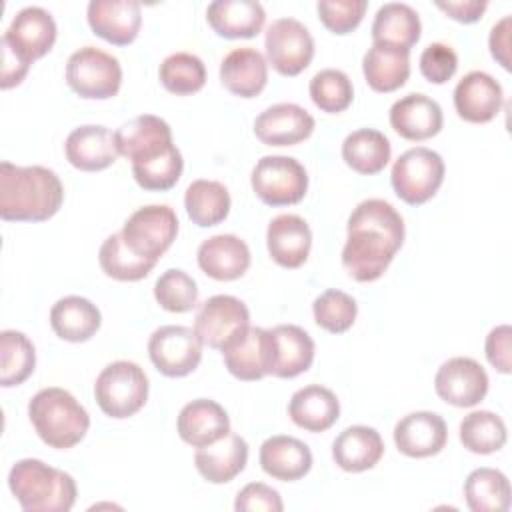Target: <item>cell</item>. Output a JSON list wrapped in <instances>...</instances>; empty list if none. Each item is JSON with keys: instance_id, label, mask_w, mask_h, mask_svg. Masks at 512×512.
<instances>
[{"instance_id": "ee69618b", "label": "cell", "mask_w": 512, "mask_h": 512, "mask_svg": "<svg viewBox=\"0 0 512 512\" xmlns=\"http://www.w3.org/2000/svg\"><path fill=\"white\" fill-rule=\"evenodd\" d=\"M312 102L328 114H338L352 104L354 88L346 72L338 68H324L316 72L308 86Z\"/></svg>"}, {"instance_id": "e575fe53", "label": "cell", "mask_w": 512, "mask_h": 512, "mask_svg": "<svg viewBox=\"0 0 512 512\" xmlns=\"http://www.w3.org/2000/svg\"><path fill=\"white\" fill-rule=\"evenodd\" d=\"M420 16L406 2H386L376 10L372 22V40L410 50L420 40Z\"/></svg>"}, {"instance_id": "52a82bcc", "label": "cell", "mask_w": 512, "mask_h": 512, "mask_svg": "<svg viewBox=\"0 0 512 512\" xmlns=\"http://www.w3.org/2000/svg\"><path fill=\"white\" fill-rule=\"evenodd\" d=\"M66 82L80 98L108 100L120 90L122 66L116 56L96 46H84L70 54Z\"/></svg>"}, {"instance_id": "d6a6232c", "label": "cell", "mask_w": 512, "mask_h": 512, "mask_svg": "<svg viewBox=\"0 0 512 512\" xmlns=\"http://www.w3.org/2000/svg\"><path fill=\"white\" fill-rule=\"evenodd\" d=\"M288 414L296 426L308 432H324L338 420L340 402L330 388L308 384L292 394Z\"/></svg>"}, {"instance_id": "e0dca14e", "label": "cell", "mask_w": 512, "mask_h": 512, "mask_svg": "<svg viewBox=\"0 0 512 512\" xmlns=\"http://www.w3.org/2000/svg\"><path fill=\"white\" fill-rule=\"evenodd\" d=\"M504 104L500 82L482 70L468 72L454 88V108L458 116L472 124L490 122Z\"/></svg>"}, {"instance_id": "816d5d0a", "label": "cell", "mask_w": 512, "mask_h": 512, "mask_svg": "<svg viewBox=\"0 0 512 512\" xmlns=\"http://www.w3.org/2000/svg\"><path fill=\"white\" fill-rule=\"evenodd\" d=\"M510 32H512V18L510 14H506L492 26L488 36L492 58L498 60V64H502V68L506 70H510Z\"/></svg>"}, {"instance_id": "30bf717a", "label": "cell", "mask_w": 512, "mask_h": 512, "mask_svg": "<svg viewBox=\"0 0 512 512\" xmlns=\"http://www.w3.org/2000/svg\"><path fill=\"white\" fill-rule=\"evenodd\" d=\"M264 48L268 62L282 76H296L308 68L314 56V38L296 18H276L266 28Z\"/></svg>"}, {"instance_id": "9c48e42d", "label": "cell", "mask_w": 512, "mask_h": 512, "mask_svg": "<svg viewBox=\"0 0 512 512\" xmlns=\"http://www.w3.org/2000/svg\"><path fill=\"white\" fill-rule=\"evenodd\" d=\"M120 232L130 250L158 262L176 240L178 218L166 204H148L132 212Z\"/></svg>"}, {"instance_id": "1f68e13d", "label": "cell", "mask_w": 512, "mask_h": 512, "mask_svg": "<svg viewBox=\"0 0 512 512\" xmlns=\"http://www.w3.org/2000/svg\"><path fill=\"white\" fill-rule=\"evenodd\" d=\"M206 20L218 36L254 38L266 20V12L256 0H214L206 8Z\"/></svg>"}, {"instance_id": "2e32d148", "label": "cell", "mask_w": 512, "mask_h": 512, "mask_svg": "<svg viewBox=\"0 0 512 512\" xmlns=\"http://www.w3.org/2000/svg\"><path fill=\"white\" fill-rule=\"evenodd\" d=\"M448 440V428L440 414L416 410L402 416L394 426L396 448L410 458H428L438 454Z\"/></svg>"}, {"instance_id": "44dd1931", "label": "cell", "mask_w": 512, "mask_h": 512, "mask_svg": "<svg viewBox=\"0 0 512 512\" xmlns=\"http://www.w3.org/2000/svg\"><path fill=\"white\" fill-rule=\"evenodd\" d=\"M442 124L444 116L440 104L420 92L398 98L390 108V126L398 136L412 142L436 136Z\"/></svg>"}, {"instance_id": "3957f363", "label": "cell", "mask_w": 512, "mask_h": 512, "mask_svg": "<svg viewBox=\"0 0 512 512\" xmlns=\"http://www.w3.org/2000/svg\"><path fill=\"white\" fill-rule=\"evenodd\" d=\"M8 486L26 512H68L76 502L74 478L38 458H22L8 472Z\"/></svg>"}, {"instance_id": "7c38bea8", "label": "cell", "mask_w": 512, "mask_h": 512, "mask_svg": "<svg viewBox=\"0 0 512 512\" xmlns=\"http://www.w3.org/2000/svg\"><path fill=\"white\" fill-rule=\"evenodd\" d=\"M250 326L246 304L230 294L210 296L200 304L194 318V332L202 344L222 350Z\"/></svg>"}, {"instance_id": "6da1fadb", "label": "cell", "mask_w": 512, "mask_h": 512, "mask_svg": "<svg viewBox=\"0 0 512 512\" xmlns=\"http://www.w3.org/2000/svg\"><path fill=\"white\" fill-rule=\"evenodd\" d=\"M342 264L358 282L378 280L404 244V220L382 198L362 200L350 214Z\"/></svg>"}, {"instance_id": "4316f807", "label": "cell", "mask_w": 512, "mask_h": 512, "mask_svg": "<svg viewBox=\"0 0 512 512\" xmlns=\"http://www.w3.org/2000/svg\"><path fill=\"white\" fill-rule=\"evenodd\" d=\"M258 460L262 470L280 482L300 480L312 468L310 448L302 440L286 434L266 438L260 446Z\"/></svg>"}, {"instance_id": "8d00e7d4", "label": "cell", "mask_w": 512, "mask_h": 512, "mask_svg": "<svg viewBox=\"0 0 512 512\" xmlns=\"http://www.w3.org/2000/svg\"><path fill=\"white\" fill-rule=\"evenodd\" d=\"M184 208L196 226H216L230 212V192L218 180H194L186 188Z\"/></svg>"}, {"instance_id": "ba28073f", "label": "cell", "mask_w": 512, "mask_h": 512, "mask_svg": "<svg viewBox=\"0 0 512 512\" xmlns=\"http://www.w3.org/2000/svg\"><path fill=\"white\" fill-rule=\"evenodd\" d=\"M252 190L268 206L298 204L308 190V174L292 156H262L252 168Z\"/></svg>"}, {"instance_id": "c3c4849f", "label": "cell", "mask_w": 512, "mask_h": 512, "mask_svg": "<svg viewBox=\"0 0 512 512\" xmlns=\"http://www.w3.org/2000/svg\"><path fill=\"white\" fill-rule=\"evenodd\" d=\"M458 70V56L444 42L428 44L420 54V72L432 84L448 82Z\"/></svg>"}, {"instance_id": "ab89813d", "label": "cell", "mask_w": 512, "mask_h": 512, "mask_svg": "<svg viewBox=\"0 0 512 512\" xmlns=\"http://www.w3.org/2000/svg\"><path fill=\"white\" fill-rule=\"evenodd\" d=\"M36 366V350L30 338L18 330L0 332V384L4 388L22 384Z\"/></svg>"}, {"instance_id": "f5cc1de1", "label": "cell", "mask_w": 512, "mask_h": 512, "mask_svg": "<svg viewBox=\"0 0 512 512\" xmlns=\"http://www.w3.org/2000/svg\"><path fill=\"white\" fill-rule=\"evenodd\" d=\"M32 62H28L24 56H20L10 44L2 42V78H0V86L4 90L18 86Z\"/></svg>"}, {"instance_id": "ffe728a7", "label": "cell", "mask_w": 512, "mask_h": 512, "mask_svg": "<svg viewBox=\"0 0 512 512\" xmlns=\"http://www.w3.org/2000/svg\"><path fill=\"white\" fill-rule=\"evenodd\" d=\"M270 332V374L294 378L306 372L314 360V340L296 324H278Z\"/></svg>"}, {"instance_id": "836d02e7", "label": "cell", "mask_w": 512, "mask_h": 512, "mask_svg": "<svg viewBox=\"0 0 512 512\" xmlns=\"http://www.w3.org/2000/svg\"><path fill=\"white\" fill-rule=\"evenodd\" d=\"M102 324L100 310L84 296H64L50 310V326L54 334L68 342L90 340Z\"/></svg>"}, {"instance_id": "f1b7e54d", "label": "cell", "mask_w": 512, "mask_h": 512, "mask_svg": "<svg viewBox=\"0 0 512 512\" xmlns=\"http://www.w3.org/2000/svg\"><path fill=\"white\" fill-rule=\"evenodd\" d=\"M220 80L232 94L254 98L268 82L266 58L252 46L234 48L220 62Z\"/></svg>"}, {"instance_id": "5bb4252c", "label": "cell", "mask_w": 512, "mask_h": 512, "mask_svg": "<svg viewBox=\"0 0 512 512\" xmlns=\"http://www.w3.org/2000/svg\"><path fill=\"white\" fill-rule=\"evenodd\" d=\"M2 42L10 44L28 62L48 54L56 42V22L42 6H26L16 12Z\"/></svg>"}, {"instance_id": "60d3db41", "label": "cell", "mask_w": 512, "mask_h": 512, "mask_svg": "<svg viewBox=\"0 0 512 512\" xmlns=\"http://www.w3.org/2000/svg\"><path fill=\"white\" fill-rule=\"evenodd\" d=\"M460 442L474 454L498 452L508 438L504 420L490 410H474L460 420Z\"/></svg>"}, {"instance_id": "7dc6e473", "label": "cell", "mask_w": 512, "mask_h": 512, "mask_svg": "<svg viewBox=\"0 0 512 512\" xmlns=\"http://www.w3.org/2000/svg\"><path fill=\"white\" fill-rule=\"evenodd\" d=\"M366 0H320L316 4L318 18L334 34L352 32L364 18Z\"/></svg>"}, {"instance_id": "f35d334b", "label": "cell", "mask_w": 512, "mask_h": 512, "mask_svg": "<svg viewBox=\"0 0 512 512\" xmlns=\"http://www.w3.org/2000/svg\"><path fill=\"white\" fill-rule=\"evenodd\" d=\"M98 262L106 276L120 282L142 280L156 266V260L138 256L134 250H130L122 238V232H114L102 242Z\"/></svg>"}, {"instance_id": "4fadbf2b", "label": "cell", "mask_w": 512, "mask_h": 512, "mask_svg": "<svg viewBox=\"0 0 512 512\" xmlns=\"http://www.w3.org/2000/svg\"><path fill=\"white\" fill-rule=\"evenodd\" d=\"M488 384L490 380L482 364L468 356H454L446 360L434 376L436 394L458 408H470L482 402L488 392Z\"/></svg>"}, {"instance_id": "8fae6325", "label": "cell", "mask_w": 512, "mask_h": 512, "mask_svg": "<svg viewBox=\"0 0 512 512\" xmlns=\"http://www.w3.org/2000/svg\"><path fill=\"white\" fill-rule=\"evenodd\" d=\"M202 340L188 326L168 324L152 332L148 356L156 370L170 378H182L196 370L202 360Z\"/></svg>"}, {"instance_id": "484cf974", "label": "cell", "mask_w": 512, "mask_h": 512, "mask_svg": "<svg viewBox=\"0 0 512 512\" xmlns=\"http://www.w3.org/2000/svg\"><path fill=\"white\" fill-rule=\"evenodd\" d=\"M248 462V444L242 436L228 432L220 440L200 446L194 454V464L200 476L212 484L234 480Z\"/></svg>"}, {"instance_id": "ac0fdd59", "label": "cell", "mask_w": 512, "mask_h": 512, "mask_svg": "<svg viewBox=\"0 0 512 512\" xmlns=\"http://www.w3.org/2000/svg\"><path fill=\"white\" fill-rule=\"evenodd\" d=\"M114 138L118 154L132 162L150 160L174 146L168 122L154 114H142L124 122L114 132Z\"/></svg>"}, {"instance_id": "74e56055", "label": "cell", "mask_w": 512, "mask_h": 512, "mask_svg": "<svg viewBox=\"0 0 512 512\" xmlns=\"http://www.w3.org/2000/svg\"><path fill=\"white\" fill-rule=\"evenodd\" d=\"M464 498L472 512H506L510 508V482L496 468H476L464 482Z\"/></svg>"}, {"instance_id": "cb8c5ba5", "label": "cell", "mask_w": 512, "mask_h": 512, "mask_svg": "<svg viewBox=\"0 0 512 512\" xmlns=\"http://www.w3.org/2000/svg\"><path fill=\"white\" fill-rule=\"evenodd\" d=\"M266 246L282 268H300L312 248V232L304 218L296 214H278L266 230Z\"/></svg>"}, {"instance_id": "7a4b0ae2", "label": "cell", "mask_w": 512, "mask_h": 512, "mask_svg": "<svg viewBox=\"0 0 512 512\" xmlns=\"http://www.w3.org/2000/svg\"><path fill=\"white\" fill-rule=\"evenodd\" d=\"M64 200L58 174L46 166L0 164V218L6 222H44Z\"/></svg>"}, {"instance_id": "603a6c76", "label": "cell", "mask_w": 512, "mask_h": 512, "mask_svg": "<svg viewBox=\"0 0 512 512\" xmlns=\"http://www.w3.org/2000/svg\"><path fill=\"white\" fill-rule=\"evenodd\" d=\"M68 162L84 172H96L112 166L118 158L116 138L102 124H86L74 128L64 144Z\"/></svg>"}, {"instance_id": "8992f818", "label": "cell", "mask_w": 512, "mask_h": 512, "mask_svg": "<svg viewBox=\"0 0 512 512\" xmlns=\"http://www.w3.org/2000/svg\"><path fill=\"white\" fill-rule=\"evenodd\" d=\"M444 172V160L438 152L426 146H416L398 156L390 172V182L400 200L418 206L438 192Z\"/></svg>"}, {"instance_id": "f907efd6", "label": "cell", "mask_w": 512, "mask_h": 512, "mask_svg": "<svg viewBox=\"0 0 512 512\" xmlns=\"http://www.w3.org/2000/svg\"><path fill=\"white\" fill-rule=\"evenodd\" d=\"M510 338L512 328L508 324H500L492 328L484 342V352L488 362L502 374H510Z\"/></svg>"}, {"instance_id": "db71d44e", "label": "cell", "mask_w": 512, "mask_h": 512, "mask_svg": "<svg viewBox=\"0 0 512 512\" xmlns=\"http://www.w3.org/2000/svg\"><path fill=\"white\" fill-rule=\"evenodd\" d=\"M436 6L446 12L450 18L472 24L482 18L488 2L486 0H438Z\"/></svg>"}, {"instance_id": "d590c367", "label": "cell", "mask_w": 512, "mask_h": 512, "mask_svg": "<svg viewBox=\"0 0 512 512\" xmlns=\"http://www.w3.org/2000/svg\"><path fill=\"white\" fill-rule=\"evenodd\" d=\"M390 156V140L374 128H358L342 142V158L358 174H378L390 162Z\"/></svg>"}, {"instance_id": "681fc988", "label": "cell", "mask_w": 512, "mask_h": 512, "mask_svg": "<svg viewBox=\"0 0 512 512\" xmlns=\"http://www.w3.org/2000/svg\"><path fill=\"white\" fill-rule=\"evenodd\" d=\"M234 510L236 512H282L284 504L278 490H274L272 486L262 482H250L238 492L234 500Z\"/></svg>"}, {"instance_id": "4dcf8cb0", "label": "cell", "mask_w": 512, "mask_h": 512, "mask_svg": "<svg viewBox=\"0 0 512 512\" xmlns=\"http://www.w3.org/2000/svg\"><path fill=\"white\" fill-rule=\"evenodd\" d=\"M384 454L380 434L370 426H348L332 442V458L346 472H364L374 468Z\"/></svg>"}, {"instance_id": "9a60e30c", "label": "cell", "mask_w": 512, "mask_h": 512, "mask_svg": "<svg viewBox=\"0 0 512 512\" xmlns=\"http://www.w3.org/2000/svg\"><path fill=\"white\" fill-rule=\"evenodd\" d=\"M314 124L312 114L302 106L280 102L256 116L254 134L266 146H294L312 134Z\"/></svg>"}, {"instance_id": "7402d4cb", "label": "cell", "mask_w": 512, "mask_h": 512, "mask_svg": "<svg viewBox=\"0 0 512 512\" xmlns=\"http://www.w3.org/2000/svg\"><path fill=\"white\" fill-rule=\"evenodd\" d=\"M228 372L240 380L252 382L270 374V332L248 326L228 346L222 348Z\"/></svg>"}, {"instance_id": "7bdbcfd3", "label": "cell", "mask_w": 512, "mask_h": 512, "mask_svg": "<svg viewBox=\"0 0 512 512\" xmlns=\"http://www.w3.org/2000/svg\"><path fill=\"white\" fill-rule=\"evenodd\" d=\"M182 168H184V160L180 150L174 144L166 152L150 160L132 162V176L140 188L152 190V192H164V190H170L180 180Z\"/></svg>"}, {"instance_id": "d4e9b609", "label": "cell", "mask_w": 512, "mask_h": 512, "mask_svg": "<svg viewBox=\"0 0 512 512\" xmlns=\"http://www.w3.org/2000/svg\"><path fill=\"white\" fill-rule=\"evenodd\" d=\"M198 266L214 280H236L250 266L248 244L234 234H216L198 246Z\"/></svg>"}, {"instance_id": "bcb514c9", "label": "cell", "mask_w": 512, "mask_h": 512, "mask_svg": "<svg viewBox=\"0 0 512 512\" xmlns=\"http://www.w3.org/2000/svg\"><path fill=\"white\" fill-rule=\"evenodd\" d=\"M154 298L168 312H188L198 304V286L184 270L170 268L158 276Z\"/></svg>"}, {"instance_id": "f546056e", "label": "cell", "mask_w": 512, "mask_h": 512, "mask_svg": "<svg viewBox=\"0 0 512 512\" xmlns=\"http://www.w3.org/2000/svg\"><path fill=\"white\" fill-rule=\"evenodd\" d=\"M362 72L368 86L376 92H394L410 76V50L372 42L362 58Z\"/></svg>"}, {"instance_id": "5b68a950", "label": "cell", "mask_w": 512, "mask_h": 512, "mask_svg": "<svg viewBox=\"0 0 512 512\" xmlns=\"http://www.w3.org/2000/svg\"><path fill=\"white\" fill-rule=\"evenodd\" d=\"M94 398L110 418L134 416L148 400V376L136 362L116 360L98 374Z\"/></svg>"}, {"instance_id": "83f0119b", "label": "cell", "mask_w": 512, "mask_h": 512, "mask_svg": "<svg viewBox=\"0 0 512 512\" xmlns=\"http://www.w3.org/2000/svg\"><path fill=\"white\" fill-rule=\"evenodd\" d=\"M176 428L186 444L200 448L226 436L230 432V418L218 402L196 398L180 410Z\"/></svg>"}, {"instance_id": "f6af8a7d", "label": "cell", "mask_w": 512, "mask_h": 512, "mask_svg": "<svg viewBox=\"0 0 512 512\" xmlns=\"http://www.w3.org/2000/svg\"><path fill=\"white\" fill-rule=\"evenodd\" d=\"M312 314L314 322L332 334H342L348 328H352L356 314H358V304L356 300L336 288L324 290L312 304Z\"/></svg>"}, {"instance_id": "277c9868", "label": "cell", "mask_w": 512, "mask_h": 512, "mask_svg": "<svg viewBox=\"0 0 512 512\" xmlns=\"http://www.w3.org/2000/svg\"><path fill=\"white\" fill-rule=\"evenodd\" d=\"M28 418L40 440L58 450L76 446L90 428L86 408L58 386L42 388L30 398Z\"/></svg>"}, {"instance_id": "d6986e66", "label": "cell", "mask_w": 512, "mask_h": 512, "mask_svg": "<svg viewBox=\"0 0 512 512\" xmlns=\"http://www.w3.org/2000/svg\"><path fill=\"white\" fill-rule=\"evenodd\" d=\"M92 32L110 44L134 42L142 24L140 2L136 0H92L86 10Z\"/></svg>"}, {"instance_id": "b9f144b4", "label": "cell", "mask_w": 512, "mask_h": 512, "mask_svg": "<svg viewBox=\"0 0 512 512\" xmlns=\"http://www.w3.org/2000/svg\"><path fill=\"white\" fill-rule=\"evenodd\" d=\"M158 76L168 92L176 96H186L198 92L204 86L206 66L196 54L174 52L162 60Z\"/></svg>"}]
</instances>
